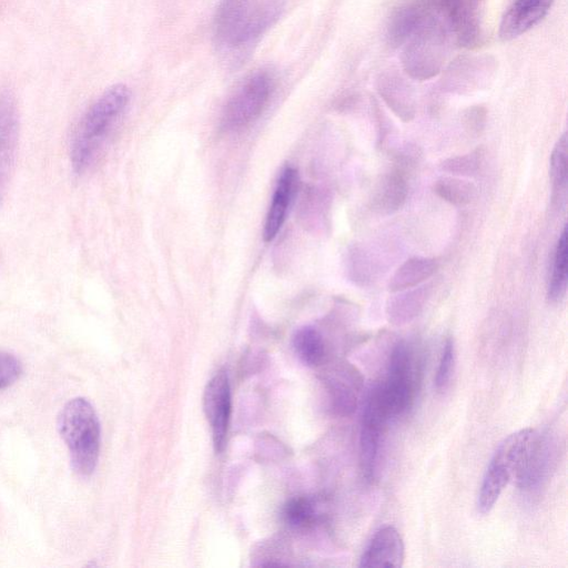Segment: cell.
I'll return each mask as SVG.
<instances>
[{"mask_svg":"<svg viewBox=\"0 0 568 568\" xmlns=\"http://www.w3.org/2000/svg\"><path fill=\"white\" fill-rule=\"evenodd\" d=\"M408 184L406 173L394 168L376 181L371 199V209L381 215L397 212L406 202Z\"/></svg>","mask_w":568,"mask_h":568,"instance_id":"obj_13","label":"cell"},{"mask_svg":"<svg viewBox=\"0 0 568 568\" xmlns=\"http://www.w3.org/2000/svg\"><path fill=\"white\" fill-rule=\"evenodd\" d=\"M567 265H568V234L567 227L564 226L561 234L557 241L552 264L551 274L549 276L547 297L550 302L555 303L562 298L567 286Z\"/></svg>","mask_w":568,"mask_h":568,"instance_id":"obj_21","label":"cell"},{"mask_svg":"<svg viewBox=\"0 0 568 568\" xmlns=\"http://www.w3.org/2000/svg\"><path fill=\"white\" fill-rule=\"evenodd\" d=\"M387 420L372 405L365 403L359 434V465L365 480L374 477L381 433Z\"/></svg>","mask_w":568,"mask_h":568,"instance_id":"obj_14","label":"cell"},{"mask_svg":"<svg viewBox=\"0 0 568 568\" xmlns=\"http://www.w3.org/2000/svg\"><path fill=\"white\" fill-rule=\"evenodd\" d=\"M58 428L64 440L73 470L90 476L100 453V423L93 406L83 397L69 400L58 417Z\"/></svg>","mask_w":568,"mask_h":568,"instance_id":"obj_3","label":"cell"},{"mask_svg":"<svg viewBox=\"0 0 568 568\" xmlns=\"http://www.w3.org/2000/svg\"><path fill=\"white\" fill-rule=\"evenodd\" d=\"M275 71L267 67L257 68L246 74L224 106V129H242L261 115L275 89Z\"/></svg>","mask_w":568,"mask_h":568,"instance_id":"obj_6","label":"cell"},{"mask_svg":"<svg viewBox=\"0 0 568 568\" xmlns=\"http://www.w3.org/2000/svg\"><path fill=\"white\" fill-rule=\"evenodd\" d=\"M19 140V111L9 91L0 92V204L6 195Z\"/></svg>","mask_w":568,"mask_h":568,"instance_id":"obj_9","label":"cell"},{"mask_svg":"<svg viewBox=\"0 0 568 568\" xmlns=\"http://www.w3.org/2000/svg\"><path fill=\"white\" fill-rule=\"evenodd\" d=\"M567 133L557 140L549 160V179L551 182L552 201L561 206L566 201L567 190Z\"/></svg>","mask_w":568,"mask_h":568,"instance_id":"obj_22","label":"cell"},{"mask_svg":"<svg viewBox=\"0 0 568 568\" xmlns=\"http://www.w3.org/2000/svg\"><path fill=\"white\" fill-rule=\"evenodd\" d=\"M282 515L284 521L296 529L311 528L321 517L317 501L306 496L291 498L284 505Z\"/></svg>","mask_w":568,"mask_h":568,"instance_id":"obj_25","label":"cell"},{"mask_svg":"<svg viewBox=\"0 0 568 568\" xmlns=\"http://www.w3.org/2000/svg\"><path fill=\"white\" fill-rule=\"evenodd\" d=\"M130 89L122 83L108 88L84 112L71 142L70 162L75 174H83L94 163L106 136L125 111Z\"/></svg>","mask_w":568,"mask_h":568,"instance_id":"obj_1","label":"cell"},{"mask_svg":"<svg viewBox=\"0 0 568 568\" xmlns=\"http://www.w3.org/2000/svg\"><path fill=\"white\" fill-rule=\"evenodd\" d=\"M362 378L355 368H343L342 374L329 379L328 389L334 410L339 415L352 414L357 406Z\"/></svg>","mask_w":568,"mask_h":568,"instance_id":"obj_18","label":"cell"},{"mask_svg":"<svg viewBox=\"0 0 568 568\" xmlns=\"http://www.w3.org/2000/svg\"><path fill=\"white\" fill-rule=\"evenodd\" d=\"M403 65L414 79L428 80L436 75L445 60V29L426 17L419 28L405 42Z\"/></svg>","mask_w":568,"mask_h":568,"instance_id":"obj_7","label":"cell"},{"mask_svg":"<svg viewBox=\"0 0 568 568\" xmlns=\"http://www.w3.org/2000/svg\"><path fill=\"white\" fill-rule=\"evenodd\" d=\"M434 193L455 206H465L476 197L477 189L468 180L457 176H443L434 182Z\"/></svg>","mask_w":568,"mask_h":568,"instance_id":"obj_24","label":"cell"},{"mask_svg":"<svg viewBox=\"0 0 568 568\" xmlns=\"http://www.w3.org/2000/svg\"><path fill=\"white\" fill-rule=\"evenodd\" d=\"M554 0H511L500 24L499 38L514 40L537 26L549 12Z\"/></svg>","mask_w":568,"mask_h":568,"instance_id":"obj_11","label":"cell"},{"mask_svg":"<svg viewBox=\"0 0 568 568\" xmlns=\"http://www.w3.org/2000/svg\"><path fill=\"white\" fill-rule=\"evenodd\" d=\"M203 409L211 427L216 452H222L226 444L231 417V389L225 371H219L209 381L203 395Z\"/></svg>","mask_w":568,"mask_h":568,"instance_id":"obj_8","label":"cell"},{"mask_svg":"<svg viewBox=\"0 0 568 568\" xmlns=\"http://www.w3.org/2000/svg\"><path fill=\"white\" fill-rule=\"evenodd\" d=\"M22 367L16 356L0 351V389L12 385L21 375Z\"/></svg>","mask_w":568,"mask_h":568,"instance_id":"obj_29","label":"cell"},{"mask_svg":"<svg viewBox=\"0 0 568 568\" xmlns=\"http://www.w3.org/2000/svg\"><path fill=\"white\" fill-rule=\"evenodd\" d=\"M378 91L388 108L404 122L415 116V102L407 83L396 75H384L378 83Z\"/></svg>","mask_w":568,"mask_h":568,"instance_id":"obj_19","label":"cell"},{"mask_svg":"<svg viewBox=\"0 0 568 568\" xmlns=\"http://www.w3.org/2000/svg\"><path fill=\"white\" fill-rule=\"evenodd\" d=\"M298 174L295 169L286 168L282 171L264 223L263 236L265 241H272L282 227L290 202L296 192Z\"/></svg>","mask_w":568,"mask_h":568,"instance_id":"obj_15","label":"cell"},{"mask_svg":"<svg viewBox=\"0 0 568 568\" xmlns=\"http://www.w3.org/2000/svg\"><path fill=\"white\" fill-rule=\"evenodd\" d=\"M293 346L298 358L307 366L315 367L324 361L325 344L323 337L312 326H304L295 332Z\"/></svg>","mask_w":568,"mask_h":568,"instance_id":"obj_23","label":"cell"},{"mask_svg":"<svg viewBox=\"0 0 568 568\" xmlns=\"http://www.w3.org/2000/svg\"><path fill=\"white\" fill-rule=\"evenodd\" d=\"M285 0H222L213 31L224 50L244 49L254 43L281 17Z\"/></svg>","mask_w":568,"mask_h":568,"instance_id":"obj_2","label":"cell"},{"mask_svg":"<svg viewBox=\"0 0 568 568\" xmlns=\"http://www.w3.org/2000/svg\"><path fill=\"white\" fill-rule=\"evenodd\" d=\"M438 268L436 260L414 256L406 260L390 276L387 288L390 293L420 285L432 277Z\"/></svg>","mask_w":568,"mask_h":568,"instance_id":"obj_17","label":"cell"},{"mask_svg":"<svg viewBox=\"0 0 568 568\" xmlns=\"http://www.w3.org/2000/svg\"><path fill=\"white\" fill-rule=\"evenodd\" d=\"M486 122V112L481 106L469 109L464 115V125L466 131L474 136L479 135Z\"/></svg>","mask_w":568,"mask_h":568,"instance_id":"obj_30","label":"cell"},{"mask_svg":"<svg viewBox=\"0 0 568 568\" xmlns=\"http://www.w3.org/2000/svg\"><path fill=\"white\" fill-rule=\"evenodd\" d=\"M430 293L429 285H418L395 292L386 303V314L390 323L402 325L416 317L423 310Z\"/></svg>","mask_w":568,"mask_h":568,"instance_id":"obj_16","label":"cell"},{"mask_svg":"<svg viewBox=\"0 0 568 568\" xmlns=\"http://www.w3.org/2000/svg\"><path fill=\"white\" fill-rule=\"evenodd\" d=\"M454 342L452 338H447L444 344L435 375V387L438 392H443L448 386L454 369Z\"/></svg>","mask_w":568,"mask_h":568,"instance_id":"obj_28","label":"cell"},{"mask_svg":"<svg viewBox=\"0 0 568 568\" xmlns=\"http://www.w3.org/2000/svg\"><path fill=\"white\" fill-rule=\"evenodd\" d=\"M405 557L402 536L392 526L377 530L361 557L359 567H400Z\"/></svg>","mask_w":568,"mask_h":568,"instance_id":"obj_12","label":"cell"},{"mask_svg":"<svg viewBox=\"0 0 568 568\" xmlns=\"http://www.w3.org/2000/svg\"><path fill=\"white\" fill-rule=\"evenodd\" d=\"M537 436L534 429L525 428L500 443L480 485L477 506L481 514L490 511L508 483L520 474Z\"/></svg>","mask_w":568,"mask_h":568,"instance_id":"obj_4","label":"cell"},{"mask_svg":"<svg viewBox=\"0 0 568 568\" xmlns=\"http://www.w3.org/2000/svg\"><path fill=\"white\" fill-rule=\"evenodd\" d=\"M415 355L408 343L398 342L389 356L386 379L372 388L388 420L403 415L413 405L417 384Z\"/></svg>","mask_w":568,"mask_h":568,"instance_id":"obj_5","label":"cell"},{"mask_svg":"<svg viewBox=\"0 0 568 568\" xmlns=\"http://www.w3.org/2000/svg\"><path fill=\"white\" fill-rule=\"evenodd\" d=\"M425 12L416 6H404L397 9L389 19L387 38L392 45L405 43L425 20Z\"/></svg>","mask_w":568,"mask_h":568,"instance_id":"obj_20","label":"cell"},{"mask_svg":"<svg viewBox=\"0 0 568 568\" xmlns=\"http://www.w3.org/2000/svg\"><path fill=\"white\" fill-rule=\"evenodd\" d=\"M348 277L358 286L369 285L377 273L375 261L358 246H354L347 256Z\"/></svg>","mask_w":568,"mask_h":568,"instance_id":"obj_26","label":"cell"},{"mask_svg":"<svg viewBox=\"0 0 568 568\" xmlns=\"http://www.w3.org/2000/svg\"><path fill=\"white\" fill-rule=\"evenodd\" d=\"M483 161L481 150L467 154L450 156L439 163V169L456 176H474L480 170Z\"/></svg>","mask_w":568,"mask_h":568,"instance_id":"obj_27","label":"cell"},{"mask_svg":"<svg viewBox=\"0 0 568 568\" xmlns=\"http://www.w3.org/2000/svg\"><path fill=\"white\" fill-rule=\"evenodd\" d=\"M444 12L458 44L469 48L480 39L483 0H434Z\"/></svg>","mask_w":568,"mask_h":568,"instance_id":"obj_10","label":"cell"}]
</instances>
